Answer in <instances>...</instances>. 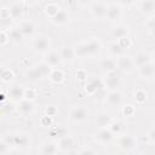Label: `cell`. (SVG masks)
Segmentation results:
<instances>
[{
  "label": "cell",
  "instance_id": "6da1fadb",
  "mask_svg": "<svg viewBox=\"0 0 155 155\" xmlns=\"http://www.w3.org/2000/svg\"><path fill=\"white\" fill-rule=\"evenodd\" d=\"M102 48V44L98 39H91L88 41H84L80 42L74 50H75V54L78 57H92L96 56L101 52Z\"/></svg>",
  "mask_w": 155,
  "mask_h": 155
},
{
  "label": "cell",
  "instance_id": "7a4b0ae2",
  "mask_svg": "<svg viewBox=\"0 0 155 155\" xmlns=\"http://www.w3.org/2000/svg\"><path fill=\"white\" fill-rule=\"evenodd\" d=\"M52 68L50 65H47L46 63L41 62L36 65H34L28 73H27V79L30 80V81H38L45 76H48L50 73H51Z\"/></svg>",
  "mask_w": 155,
  "mask_h": 155
},
{
  "label": "cell",
  "instance_id": "3957f363",
  "mask_svg": "<svg viewBox=\"0 0 155 155\" xmlns=\"http://www.w3.org/2000/svg\"><path fill=\"white\" fill-rule=\"evenodd\" d=\"M4 140L7 143V145H12V147H16V148H19V149H24L30 144L29 136L27 133H23V132L8 134V136L5 137Z\"/></svg>",
  "mask_w": 155,
  "mask_h": 155
},
{
  "label": "cell",
  "instance_id": "277c9868",
  "mask_svg": "<svg viewBox=\"0 0 155 155\" xmlns=\"http://www.w3.org/2000/svg\"><path fill=\"white\" fill-rule=\"evenodd\" d=\"M126 5L125 2H111L107 6V13L105 17L109 21H117L122 16V6Z\"/></svg>",
  "mask_w": 155,
  "mask_h": 155
},
{
  "label": "cell",
  "instance_id": "5b68a950",
  "mask_svg": "<svg viewBox=\"0 0 155 155\" xmlns=\"http://www.w3.org/2000/svg\"><path fill=\"white\" fill-rule=\"evenodd\" d=\"M88 117V110L84 105H76L69 111V120L73 122H84Z\"/></svg>",
  "mask_w": 155,
  "mask_h": 155
},
{
  "label": "cell",
  "instance_id": "8992f818",
  "mask_svg": "<svg viewBox=\"0 0 155 155\" xmlns=\"http://www.w3.org/2000/svg\"><path fill=\"white\" fill-rule=\"evenodd\" d=\"M107 6H108V2H104V1H93V2H91V5H90L91 16L93 18H97V19L105 18Z\"/></svg>",
  "mask_w": 155,
  "mask_h": 155
},
{
  "label": "cell",
  "instance_id": "52a82bcc",
  "mask_svg": "<svg viewBox=\"0 0 155 155\" xmlns=\"http://www.w3.org/2000/svg\"><path fill=\"white\" fill-rule=\"evenodd\" d=\"M50 46H51L50 38H47L45 35L36 36L31 42V47L34 48L35 52H39V53H47L50 50Z\"/></svg>",
  "mask_w": 155,
  "mask_h": 155
},
{
  "label": "cell",
  "instance_id": "ba28073f",
  "mask_svg": "<svg viewBox=\"0 0 155 155\" xmlns=\"http://www.w3.org/2000/svg\"><path fill=\"white\" fill-rule=\"evenodd\" d=\"M85 92L90 96H93V94H97L99 93L101 91H103L104 88V85H103V81L101 79H97V78H93V79H90L85 82Z\"/></svg>",
  "mask_w": 155,
  "mask_h": 155
},
{
  "label": "cell",
  "instance_id": "9c48e42d",
  "mask_svg": "<svg viewBox=\"0 0 155 155\" xmlns=\"http://www.w3.org/2000/svg\"><path fill=\"white\" fill-rule=\"evenodd\" d=\"M102 81H103L104 87H107V88L110 90V91L117 90V87H120V85H121V78L116 74V71L105 74V78H104V80H102Z\"/></svg>",
  "mask_w": 155,
  "mask_h": 155
},
{
  "label": "cell",
  "instance_id": "30bf717a",
  "mask_svg": "<svg viewBox=\"0 0 155 155\" xmlns=\"http://www.w3.org/2000/svg\"><path fill=\"white\" fill-rule=\"evenodd\" d=\"M115 62H116V68H119L124 73H131L134 69L133 61H132V58L130 56L122 54L120 57H116Z\"/></svg>",
  "mask_w": 155,
  "mask_h": 155
},
{
  "label": "cell",
  "instance_id": "8fae6325",
  "mask_svg": "<svg viewBox=\"0 0 155 155\" xmlns=\"http://www.w3.org/2000/svg\"><path fill=\"white\" fill-rule=\"evenodd\" d=\"M119 147L120 149H122L124 151H131L137 147V140L133 136L130 134H125L121 136L119 139Z\"/></svg>",
  "mask_w": 155,
  "mask_h": 155
},
{
  "label": "cell",
  "instance_id": "7c38bea8",
  "mask_svg": "<svg viewBox=\"0 0 155 155\" xmlns=\"http://www.w3.org/2000/svg\"><path fill=\"white\" fill-rule=\"evenodd\" d=\"M130 31H131V29H130V27H128L127 24L120 23V24H116V25L113 27L110 34H111L113 39H115V41H116V40L121 39V38H126V36H128Z\"/></svg>",
  "mask_w": 155,
  "mask_h": 155
},
{
  "label": "cell",
  "instance_id": "4fadbf2b",
  "mask_svg": "<svg viewBox=\"0 0 155 155\" xmlns=\"http://www.w3.org/2000/svg\"><path fill=\"white\" fill-rule=\"evenodd\" d=\"M138 10L147 17L155 16V1L154 0H144L138 2Z\"/></svg>",
  "mask_w": 155,
  "mask_h": 155
},
{
  "label": "cell",
  "instance_id": "5bb4252c",
  "mask_svg": "<svg viewBox=\"0 0 155 155\" xmlns=\"http://www.w3.org/2000/svg\"><path fill=\"white\" fill-rule=\"evenodd\" d=\"M59 57L63 63H71L76 57L75 50L70 45H64L59 51Z\"/></svg>",
  "mask_w": 155,
  "mask_h": 155
},
{
  "label": "cell",
  "instance_id": "9a60e30c",
  "mask_svg": "<svg viewBox=\"0 0 155 155\" xmlns=\"http://www.w3.org/2000/svg\"><path fill=\"white\" fill-rule=\"evenodd\" d=\"M51 19V22L54 24V25H64V24H67L69 21H70V16H69V13H68V11L67 10H63V8H61L52 18H50Z\"/></svg>",
  "mask_w": 155,
  "mask_h": 155
},
{
  "label": "cell",
  "instance_id": "2e32d148",
  "mask_svg": "<svg viewBox=\"0 0 155 155\" xmlns=\"http://www.w3.org/2000/svg\"><path fill=\"white\" fill-rule=\"evenodd\" d=\"M94 138H96V140H98V142L102 143V144H108V143H110V142L113 140L114 134L109 131L108 127H105V128L98 130V131L96 132V134H94Z\"/></svg>",
  "mask_w": 155,
  "mask_h": 155
},
{
  "label": "cell",
  "instance_id": "e0dca14e",
  "mask_svg": "<svg viewBox=\"0 0 155 155\" xmlns=\"http://www.w3.org/2000/svg\"><path fill=\"white\" fill-rule=\"evenodd\" d=\"M138 73H139V76L142 79H147V80H151L155 75V67H154V63L153 62H149L147 64H144L143 67L138 68Z\"/></svg>",
  "mask_w": 155,
  "mask_h": 155
},
{
  "label": "cell",
  "instance_id": "ac0fdd59",
  "mask_svg": "<svg viewBox=\"0 0 155 155\" xmlns=\"http://www.w3.org/2000/svg\"><path fill=\"white\" fill-rule=\"evenodd\" d=\"M57 151L58 148L54 140H46L40 147V155H56Z\"/></svg>",
  "mask_w": 155,
  "mask_h": 155
},
{
  "label": "cell",
  "instance_id": "d6986e66",
  "mask_svg": "<svg viewBox=\"0 0 155 155\" xmlns=\"http://www.w3.org/2000/svg\"><path fill=\"white\" fill-rule=\"evenodd\" d=\"M62 62L59 53L56 51H48L47 53H45V58H44V63H46L47 65H50L51 68H54L57 65H59Z\"/></svg>",
  "mask_w": 155,
  "mask_h": 155
},
{
  "label": "cell",
  "instance_id": "ffe728a7",
  "mask_svg": "<svg viewBox=\"0 0 155 155\" xmlns=\"http://www.w3.org/2000/svg\"><path fill=\"white\" fill-rule=\"evenodd\" d=\"M17 110L22 114V115H24V116H27V115H30L33 111H34V103L31 102V101H28V99H22V101H19L18 102V104H17Z\"/></svg>",
  "mask_w": 155,
  "mask_h": 155
},
{
  "label": "cell",
  "instance_id": "44dd1931",
  "mask_svg": "<svg viewBox=\"0 0 155 155\" xmlns=\"http://www.w3.org/2000/svg\"><path fill=\"white\" fill-rule=\"evenodd\" d=\"M24 2H12L10 6H8V12H10V17L15 21V19H18L22 17L23 15V11H24V7H23Z\"/></svg>",
  "mask_w": 155,
  "mask_h": 155
},
{
  "label": "cell",
  "instance_id": "7402d4cb",
  "mask_svg": "<svg viewBox=\"0 0 155 155\" xmlns=\"http://www.w3.org/2000/svg\"><path fill=\"white\" fill-rule=\"evenodd\" d=\"M133 61V64H134V68H140L143 67L144 64L149 63V62H153V58H151V54L148 53V52H139L136 54L134 58H132Z\"/></svg>",
  "mask_w": 155,
  "mask_h": 155
},
{
  "label": "cell",
  "instance_id": "603a6c76",
  "mask_svg": "<svg viewBox=\"0 0 155 155\" xmlns=\"http://www.w3.org/2000/svg\"><path fill=\"white\" fill-rule=\"evenodd\" d=\"M99 68H101V70H102L103 73H105V74L113 73V71L116 70V62H115L114 58H110V57L103 58V59L101 61V63H99Z\"/></svg>",
  "mask_w": 155,
  "mask_h": 155
},
{
  "label": "cell",
  "instance_id": "cb8c5ba5",
  "mask_svg": "<svg viewBox=\"0 0 155 155\" xmlns=\"http://www.w3.org/2000/svg\"><path fill=\"white\" fill-rule=\"evenodd\" d=\"M107 102L111 107H119L122 103V93L119 90L109 91V93L107 94Z\"/></svg>",
  "mask_w": 155,
  "mask_h": 155
},
{
  "label": "cell",
  "instance_id": "d4e9b609",
  "mask_svg": "<svg viewBox=\"0 0 155 155\" xmlns=\"http://www.w3.org/2000/svg\"><path fill=\"white\" fill-rule=\"evenodd\" d=\"M73 147H74V139L70 136H67L64 138H61L58 140V143H57V148L61 151H69V150L73 149Z\"/></svg>",
  "mask_w": 155,
  "mask_h": 155
},
{
  "label": "cell",
  "instance_id": "484cf974",
  "mask_svg": "<svg viewBox=\"0 0 155 155\" xmlns=\"http://www.w3.org/2000/svg\"><path fill=\"white\" fill-rule=\"evenodd\" d=\"M35 24L31 21H23L19 25V30L23 34V36H31L35 33Z\"/></svg>",
  "mask_w": 155,
  "mask_h": 155
},
{
  "label": "cell",
  "instance_id": "4316f807",
  "mask_svg": "<svg viewBox=\"0 0 155 155\" xmlns=\"http://www.w3.org/2000/svg\"><path fill=\"white\" fill-rule=\"evenodd\" d=\"M8 93H10V97L13 101L19 102V101H22L24 98V87L21 86V85H15V86H12L10 88Z\"/></svg>",
  "mask_w": 155,
  "mask_h": 155
},
{
  "label": "cell",
  "instance_id": "83f0119b",
  "mask_svg": "<svg viewBox=\"0 0 155 155\" xmlns=\"http://www.w3.org/2000/svg\"><path fill=\"white\" fill-rule=\"evenodd\" d=\"M113 121V119L104 111H101L96 115V124L101 127V128H105L110 125V122Z\"/></svg>",
  "mask_w": 155,
  "mask_h": 155
},
{
  "label": "cell",
  "instance_id": "f1b7e54d",
  "mask_svg": "<svg viewBox=\"0 0 155 155\" xmlns=\"http://www.w3.org/2000/svg\"><path fill=\"white\" fill-rule=\"evenodd\" d=\"M59 10H61V7H59V5H58L57 2H47V4L45 5L44 12H45V15H46L48 18H52Z\"/></svg>",
  "mask_w": 155,
  "mask_h": 155
},
{
  "label": "cell",
  "instance_id": "f546056e",
  "mask_svg": "<svg viewBox=\"0 0 155 155\" xmlns=\"http://www.w3.org/2000/svg\"><path fill=\"white\" fill-rule=\"evenodd\" d=\"M48 76H50V80H51L53 84H61V82H63V80H64V73H63V70L57 69V68L52 69Z\"/></svg>",
  "mask_w": 155,
  "mask_h": 155
},
{
  "label": "cell",
  "instance_id": "4dcf8cb0",
  "mask_svg": "<svg viewBox=\"0 0 155 155\" xmlns=\"http://www.w3.org/2000/svg\"><path fill=\"white\" fill-rule=\"evenodd\" d=\"M50 136H51L52 138H58V139H61V138H64V137H67V136H69V134H68V130H67V128L58 126V127L51 128Z\"/></svg>",
  "mask_w": 155,
  "mask_h": 155
},
{
  "label": "cell",
  "instance_id": "1f68e13d",
  "mask_svg": "<svg viewBox=\"0 0 155 155\" xmlns=\"http://www.w3.org/2000/svg\"><path fill=\"white\" fill-rule=\"evenodd\" d=\"M23 38H24V36H23V34L21 33L19 28H12V29L8 31V39H10L12 42H15V44L21 42V40H22Z\"/></svg>",
  "mask_w": 155,
  "mask_h": 155
},
{
  "label": "cell",
  "instance_id": "d6a6232c",
  "mask_svg": "<svg viewBox=\"0 0 155 155\" xmlns=\"http://www.w3.org/2000/svg\"><path fill=\"white\" fill-rule=\"evenodd\" d=\"M12 24H13V19L11 17L0 18V30H2V31H10L12 29Z\"/></svg>",
  "mask_w": 155,
  "mask_h": 155
},
{
  "label": "cell",
  "instance_id": "836d02e7",
  "mask_svg": "<svg viewBox=\"0 0 155 155\" xmlns=\"http://www.w3.org/2000/svg\"><path fill=\"white\" fill-rule=\"evenodd\" d=\"M109 52H110L113 56H115V57H120V56L125 54V51L121 50V47L117 45L116 41H113V42L109 45Z\"/></svg>",
  "mask_w": 155,
  "mask_h": 155
},
{
  "label": "cell",
  "instance_id": "e575fe53",
  "mask_svg": "<svg viewBox=\"0 0 155 155\" xmlns=\"http://www.w3.org/2000/svg\"><path fill=\"white\" fill-rule=\"evenodd\" d=\"M134 101H136V103L137 104H144L145 102H147V92L144 91V90H142V88H139V90H137L136 92H134Z\"/></svg>",
  "mask_w": 155,
  "mask_h": 155
},
{
  "label": "cell",
  "instance_id": "d590c367",
  "mask_svg": "<svg viewBox=\"0 0 155 155\" xmlns=\"http://www.w3.org/2000/svg\"><path fill=\"white\" fill-rule=\"evenodd\" d=\"M155 16H150V17H148L147 19H145V29H147V31H148V34L150 35V36H153L154 35V28H155Z\"/></svg>",
  "mask_w": 155,
  "mask_h": 155
},
{
  "label": "cell",
  "instance_id": "8d00e7d4",
  "mask_svg": "<svg viewBox=\"0 0 155 155\" xmlns=\"http://www.w3.org/2000/svg\"><path fill=\"white\" fill-rule=\"evenodd\" d=\"M116 42H117V45L121 47V50H124L125 52H126V50H128V48L132 46V41H131V39H130L128 36L121 38V39L116 40Z\"/></svg>",
  "mask_w": 155,
  "mask_h": 155
},
{
  "label": "cell",
  "instance_id": "74e56055",
  "mask_svg": "<svg viewBox=\"0 0 155 155\" xmlns=\"http://www.w3.org/2000/svg\"><path fill=\"white\" fill-rule=\"evenodd\" d=\"M13 78H15V73H13V70L5 68L4 71H2V75H1V81L7 84V82H11V81L13 80Z\"/></svg>",
  "mask_w": 155,
  "mask_h": 155
},
{
  "label": "cell",
  "instance_id": "f35d334b",
  "mask_svg": "<svg viewBox=\"0 0 155 155\" xmlns=\"http://www.w3.org/2000/svg\"><path fill=\"white\" fill-rule=\"evenodd\" d=\"M121 113H122V115L126 116V117H132V116L136 114V108H134L132 104H126V105L122 107Z\"/></svg>",
  "mask_w": 155,
  "mask_h": 155
},
{
  "label": "cell",
  "instance_id": "ab89813d",
  "mask_svg": "<svg viewBox=\"0 0 155 155\" xmlns=\"http://www.w3.org/2000/svg\"><path fill=\"white\" fill-rule=\"evenodd\" d=\"M108 128H109V131L115 136V134H119V133L121 132L122 125H121V122H119V121H111L110 125L108 126Z\"/></svg>",
  "mask_w": 155,
  "mask_h": 155
},
{
  "label": "cell",
  "instance_id": "60d3db41",
  "mask_svg": "<svg viewBox=\"0 0 155 155\" xmlns=\"http://www.w3.org/2000/svg\"><path fill=\"white\" fill-rule=\"evenodd\" d=\"M36 98V91L31 87H28V88H24V99H28V101H34Z\"/></svg>",
  "mask_w": 155,
  "mask_h": 155
},
{
  "label": "cell",
  "instance_id": "b9f144b4",
  "mask_svg": "<svg viewBox=\"0 0 155 155\" xmlns=\"http://www.w3.org/2000/svg\"><path fill=\"white\" fill-rule=\"evenodd\" d=\"M40 125L42 127H51L53 125V117L48 116V115H44L40 117Z\"/></svg>",
  "mask_w": 155,
  "mask_h": 155
},
{
  "label": "cell",
  "instance_id": "7bdbcfd3",
  "mask_svg": "<svg viewBox=\"0 0 155 155\" xmlns=\"http://www.w3.org/2000/svg\"><path fill=\"white\" fill-rule=\"evenodd\" d=\"M75 75L78 78V80H80V81H87V71L85 69H78Z\"/></svg>",
  "mask_w": 155,
  "mask_h": 155
},
{
  "label": "cell",
  "instance_id": "ee69618b",
  "mask_svg": "<svg viewBox=\"0 0 155 155\" xmlns=\"http://www.w3.org/2000/svg\"><path fill=\"white\" fill-rule=\"evenodd\" d=\"M8 41H10V39H8V33L0 30V46L6 45Z\"/></svg>",
  "mask_w": 155,
  "mask_h": 155
},
{
  "label": "cell",
  "instance_id": "f6af8a7d",
  "mask_svg": "<svg viewBox=\"0 0 155 155\" xmlns=\"http://www.w3.org/2000/svg\"><path fill=\"white\" fill-rule=\"evenodd\" d=\"M56 114H57V108H56V107H53V105L46 107V109H45V115H48V116L53 117Z\"/></svg>",
  "mask_w": 155,
  "mask_h": 155
},
{
  "label": "cell",
  "instance_id": "bcb514c9",
  "mask_svg": "<svg viewBox=\"0 0 155 155\" xmlns=\"http://www.w3.org/2000/svg\"><path fill=\"white\" fill-rule=\"evenodd\" d=\"M8 150V145L4 139H0V155H5Z\"/></svg>",
  "mask_w": 155,
  "mask_h": 155
},
{
  "label": "cell",
  "instance_id": "7dc6e473",
  "mask_svg": "<svg viewBox=\"0 0 155 155\" xmlns=\"http://www.w3.org/2000/svg\"><path fill=\"white\" fill-rule=\"evenodd\" d=\"M78 155H97V154H96V151L92 150L91 148H85V149L80 150Z\"/></svg>",
  "mask_w": 155,
  "mask_h": 155
},
{
  "label": "cell",
  "instance_id": "c3c4849f",
  "mask_svg": "<svg viewBox=\"0 0 155 155\" xmlns=\"http://www.w3.org/2000/svg\"><path fill=\"white\" fill-rule=\"evenodd\" d=\"M148 139H149L150 143H153V142L155 140V130H154V128H151V130L149 131V133H148Z\"/></svg>",
  "mask_w": 155,
  "mask_h": 155
},
{
  "label": "cell",
  "instance_id": "681fc988",
  "mask_svg": "<svg viewBox=\"0 0 155 155\" xmlns=\"http://www.w3.org/2000/svg\"><path fill=\"white\" fill-rule=\"evenodd\" d=\"M4 99H5V94H4L2 92H0V102L4 101Z\"/></svg>",
  "mask_w": 155,
  "mask_h": 155
},
{
  "label": "cell",
  "instance_id": "f907efd6",
  "mask_svg": "<svg viewBox=\"0 0 155 155\" xmlns=\"http://www.w3.org/2000/svg\"><path fill=\"white\" fill-rule=\"evenodd\" d=\"M4 69H5V68H4L2 65H0V80H1V75H2V71H4Z\"/></svg>",
  "mask_w": 155,
  "mask_h": 155
}]
</instances>
